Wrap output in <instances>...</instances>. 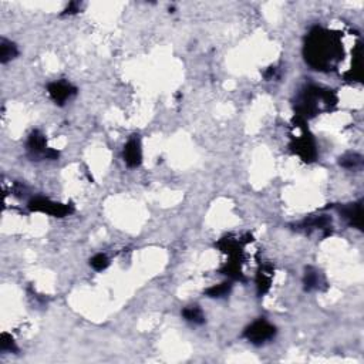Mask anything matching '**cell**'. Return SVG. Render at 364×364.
Listing matches in <instances>:
<instances>
[{"mask_svg":"<svg viewBox=\"0 0 364 364\" xmlns=\"http://www.w3.org/2000/svg\"><path fill=\"white\" fill-rule=\"evenodd\" d=\"M275 74H276V69H275V67H270V69L265 73V77H266V78H272Z\"/></svg>","mask_w":364,"mask_h":364,"instance_id":"ac0fdd59","label":"cell"},{"mask_svg":"<svg viewBox=\"0 0 364 364\" xmlns=\"http://www.w3.org/2000/svg\"><path fill=\"white\" fill-rule=\"evenodd\" d=\"M295 151L305 161H313L314 158H316V154H317L313 139L310 138V137H306V135H303V137H300L296 141Z\"/></svg>","mask_w":364,"mask_h":364,"instance_id":"ba28073f","label":"cell"},{"mask_svg":"<svg viewBox=\"0 0 364 364\" xmlns=\"http://www.w3.org/2000/svg\"><path fill=\"white\" fill-rule=\"evenodd\" d=\"M29 209L32 212H43V214L53 215L57 218H63L66 215H69L73 212V207L71 205H66V204H58V202H53L50 199H44V198H34L29 202Z\"/></svg>","mask_w":364,"mask_h":364,"instance_id":"3957f363","label":"cell"},{"mask_svg":"<svg viewBox=\"0 0 364 364\" xmlns=\"http://www.w3.org/2000/svg\"><path fill=\"white\" fill-rule=\"evenodd\" d=\"M341 47L332 33L323 29H314L309 34L305 56L309 64L316 70H332L339 62Z\"/></svg>","mask_w":364,"mask_h":364,"instance_id":"6da1fadb","label":"cell"},{"mask_svg":"<svg viewBox=\"0 0 364 364\" xmlns=\"http://www.w3.org/2000/svg\"><path fill=\"white\" fill-rule=\"evenodd\" d=\"M319 283H320V280H319V273H317L316 270L312 269L306 270V275H305V288H306V290H312L319 288Z\"/></svg>","mask_w":364,"mask_h":364,"instance_id":"4fadbf2b","label":"cell"},{"mask_svg":"<svg viewBox=\"0 0 364 364\" xmlns=\"http://www.w3.org/2000/svg\"><path fill=\"white\" fill-rule=\"evenodd\" d=\"M276 334V329L273 325H270L269 321H266L265 319H259V320L253 321L251 326L246 327L245 339L248 341H251L252 345H264L266 341H269L275 337Z\"/></svg>","mask_w":364,"mask_h":364,"instance_id":"7a4b0ae2","label":"cell"},{"mask_svg":"<svg viewBox=\"0 0 364 364\" xmlns=\"http://www.w3.org/2000/svg\"><path fill=\"white\" fill-rule=\"evenodd\" d=\"M231 283L228 282H224L220 283V285H216V286H212V288H209V289L207 290V295L209 296V297H224V296H228L229 295V292H231Z\"/></svg>","mask_w":364,"mask_h":364,"instance_id":"7c38bea8","label":"cell"},{"mask_svg":"<svg viewBox=\"0 0 364 364\" xmlns=\"http://www.w3.org/2000/svg\"><path fill=\"white\" fill-rule=\"evenodd\" d=\"M27 150L32 158H46L49 148L46 147V137L40 131H33L27 141Z\"/></svg>","mask_w":364,"mask_h":364,"instance_id":"8992f818","label":"cell"},{"mask_svg":"<svg viewBox=\"0 0 364 364\" xmlns=\"http://www.w3.org/2000/svg\"><path fill=\"white\" fill-rule=\"evenodd\" d=\"M340 214L343 215L345 219L349 220L350 225L361 229V224H363V207H361V202L343 207L340 209Z\"/></svg>","mask_w":364,"mask_h":364,"instance_id":"52a82bcc","label":"cell"},{"mask_svg":"<svg viewBox=\"0 0 364 364\" xmlns=\"http://www.w3.org/2000/svg\"><path fill=\"white\" fill-rule=\"evenodd\" d=\"M78 10H80V5H78V3H75V2H73V3H70L69 6H67V9H66L64 12L70 13V14H71V13H77Z\"/></svg>","mask_w":364,"mask_h":364,"instance_id":"e0dca14e","label":"cell"},{"mask_svg":"<svg viewBox=\"0 0 364 364\" xmlns=\"http://www.w3.org/2000/svg\"><path fill=\"white\" fill-rule=\"evenodd\" d=\"M360 164H361V157L357 154H349L340 158V165H343L346 168H356Z\"/></svg>","mask_w":364,"mask_h":364,"instance_id":"9a60e30c","label":"cell"},{"mask_svg":"<svg viewBox=\"0 0 364 364\" xmlns=\"http://www.w3.org/2000/svg\"><path fill=\"white\" fill-rule=\"evenodd\" d=\"M90 265L93 266V269L101 272V270L107 269L108 265H110V260H108L107 255H104V253H98V255H95V256L91 257Z\"/></svg>","mask_w":364,"mask_h":364,"instance_id":"5bb4252c","label":"cell"},{"mask_svg":"<svg viewBox=\"0 0 364 364\" xmlns=\"http://www.w3.org/2000/svg\"><path fill=\"white\" fill-rule=\"evenodd\" d=\"M124 161L128 167H138L143 161V151H141V143L139 138L132 137L124 147Z\"/></svg>","mask_w":364,"mask_h":364,"instance_id":"5b68a950","label":"cell"},{"mask_svg":"<svg viewBox=\"0 0 364 364\" xmlns=\"http://www.w3.org/2000/svg\"><path fill=\"white\" fill-rule=\"evenodd\" d=\"M182 316L185 320L191 321L194 325H202L205 323V314L201 310V308L198 306H188L182 310Z\"/></svg>","mask_w":364,"mask_h":364,"instance_id":"30bf717a","label":"cell"},{"mask_svg":"<svg viewBox=\"0 0 364 364\" xmlns=\"http://www.w3.org/2000/svg\"><path fill=\"white\" fill-rule=\"evenodd\" d=\"M270 273H272V270H259L257 272V276H256V285H257V292L260 293V295H265L268 290H269L270 288Z\"/></svg>","mask_w":364,"mask_h":364,"instance_id":"8fae6325","label":"cell"},{"mask_svg":"<svg viewBox=\"0 0 364 364\" xmlns=\"http://www.w3.org/2000/svg\"><path fill=\"white\" fill-rule=\"evenodd\" d=\"M47 91L50 94L51 100L54 101L56 104H58V106H63L66 101L70 100L73 95H75L77 88L67 82H54L49 84Z\"/></svg>","mask_w":364,"mask_h":364,"instance_id":"277c9868","label":"cell"},{"mask_svg":"<svg viewBox=\"0 0 364 364\" xmlns=\"http://www.w3.org/2000/svg\"><path fill=\"white\" fill-rule=\"evenodd\" d=\"M17 54H19V51H17L16 44L9 42L6 38H2V42H0V62L6 64L7 62L13 60Z\"/></svg>","mask_w":364,"mask_h":364,"instance_id":"9c48e42d","label":"cell"},{"mask_svg":"<svg viewBox=\"0 0 364 364\" xmlns=\"http://www.w3.org/2000/svg\"><path fill=\"white\" fill-rule=\"evenodd\" d=\"M0 349H2V352H17L16 343H14V340L9 334H2V337H0Z\"/></svg>","mask_w":364,"mask_h":364,"instance_id":"2e32d148","label":"cell"}]
</instances>
